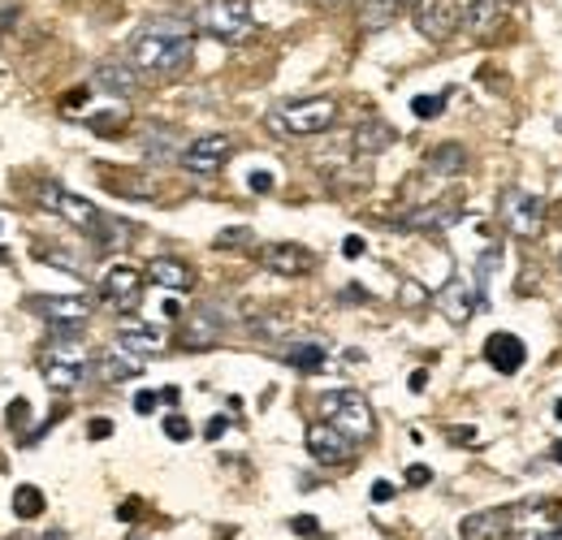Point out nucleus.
Returning a JSON list of instances; mask_svg holds the SVG:
<instances>
[{"label": "nucleus", "instance_id": "32", "mask_svg": "<svg viewBox=\"0 0 562 540\" xmlns=\"http://www.w3.org/2000/svg\"><path fill=\"white\" fill-rule=\"evenodd\" d=\"M165 437H169V441H187V437H191V424H187L182 415H165Z\"/></svg>", "mask_w": 562, "mask_h": 540}, {"label": "nucleus", "instance_id": "39", "mask_svg": "<svg viewBox=\"0 0 562 540\" xmlns=\"http://www.w3.org/2000/svg\"><path fill=\"white\" fill-rule=\"evenodd\" d=\"M476 437H481L476 428H450V441H454V446H472Z\"/></svg>", "mask_w": 562, "mask_h": 540}, {"label": "nucleus", "instance_id": "22", "mask_svg": "<svg viewBox=\"0 0 562 540\" xmlns=\"http://www.w3.org/2000/svg\"><path fill=\"white\" fill-rule=\"evenodd\" d=\"M117 346H126L131 355H156L160 346H165V338H160V329H151V325H139V320H122L117 325Z\"/></svg>", "mask_w": 562, "mask_h": 540}, {"label": "nucleus", "instance_id": "11", "mask_svg": "<svg viewBox=\"0 0 562 540\" xmlns=\"http://www.w3.org/2000/svg\"><path fill=\"white\" fill-rule=\"evenodd\" d=\"M143 281H147V272L131 269V265H113V269L100 277V294H104L117 312H135L143 299Z\"/></svg>", "mask_w": 562, "mask_h": 540}, {"label": "nucleus", "instance_id": "5", "mask_svg": "<svg viewBox=\"0 0 562 540\" xmlns=\"http://www.w3.org/2000/svg\"><path fill=\"white\" fill-rule=\"evenodd\" d=\"M502 225H506V234L532 243V238L541 234V225H546V200L532 195V191L510 187V191L502 195Z\"/></svg>", "mask_w": 562, "mask_h": 540}, {"label": "nucleus", "instance_id": "38", "mask_svg": "<svg viewBox=\"0 0 562 540\" xmlns=\"http://www.w3.org/2000/svg\"><path fill=\"white\" fill-rule=\"evenodd\" d=\"M87 432H91V441H104V437H113V424H109V419H91Z\"/></svg>", "mask_w": 562, "mask_h": 540}, {"label": "nucleus", "instance_id": "28", "mask_svg": "<svg viewBox=\"0 0 562 540\" xmlns=\"http://www.w3.org/2000/svg\"><path fill=\"white\" fill-rule=\"evenodd\" d=\"M441 109H446V95H416V100H412V113H416L420 122L441 117Z\"/></svg>", "mask_w": 562, "mask_h": 540}, {"label": "nucleus", "instance_id": "40", "mask_svg": "<svg viewBox=\"0 0 562 540\" xmlns=\"http://www.w3.org/2000/svg\"><path fill=\"white\" fill-rule=\"evenodd\" d=\"M390 497H394V484H390V480H376V484H372V502L381 506V502H390Z\"/></svg>", "mask_w": 562, "mask_h": 540}, {"label": "nucleus", "instance_id": "16", "mask_svg": "<svg viewBox=\"0 0 562 540\" xmlns=\"http://www.w3.org/2000/svg\"><path fill=\"white\" fill-rule=\"evenodd\" d=\"M437 307L446 312V320H450V325H463L472 312H481L476 290H472V281H463V277H454L450 285H441V290H437Z\"/></svg>", "mask_w": 562, "mask_h": 540}, {"label": "nucleus", "instance_id": "31", "mask_svg": "<svg viewBox=\"0 0 562 540\" xmlns=\"http://www.w3.org/2000/svg\"><path fill=\"white\" fill-rule=\"evenodd\" d=\"M290 532L316 540V537H321V524H316V515H294V519H290Z\"/></svg>", "mask_w": 562, "mask_h": 540}, {"label": "nucleus", "instance_id": "14", "mask_svg": "<svg viewBox=\"0 0 562 540\" xmlns=\"http://www.w3.org/2000/svg\"><path fill=\"white\" fill-rule=\"evenodd\" d=\"M459 221H463V207H454V203H424V207H412V212L398 216V225H403V229H416V234L450 229V225H459Z\"/></svg>", "mask_w": 562, "mask_h": 540}, {"label": "nucleus", "instance_id": "7", "mask_svg": "<svg viewBox=\"0 0 562 540\" xmlns=\"http://www.w3.org/2000/svg\"><path fill=\"white\" fill-rule=\"evenodd\" d=\"M307 454L316 459V463H325V468H342V463H351L355 459V437H347L338 424H329V419H316V424H307Z\"/></svg>", "mask_w": 562, "mask_h": 540}, {"label": "nucleus", "instance_id": "21", "mask_svg": "<svg viewBox=\"0 0 562 540\" xmlns=\"http://www.w3.org/2000/svg\"><path fill=\"white\" fill-rule=\"evenodd\" d=\"M424 169L432 178H459V173H468V147L463 143H441L424 156Z\"/></svg>", "mask_w": 562, "mask_h": 540}, {"label": "nucleus", "instance_id": "25", "mask_svg": "<svg viewBox=\"0 0 562 540\" xmlns=\"http://www.w3.org/2000/svg\"><path fill=\"white\" fill-rule=\"evenodd\" d=\"M325 355H329V350H325L321 341H294V346L281 350V359H285L290 368H299V372H316V368L325 363Z\"/></svg>", "mask_w": 562, "mask_h": 540}, {"label": "nucleus", "instance_id": "15", "mask_svg": "<svg viewBox=\"0 0 562 540\" xmlns=\"http://www.w3.org/2000/svg\"><path fill=\"white\" fill-rule=\"evenodd\" d=\"M459 540H510V506L468 515L459 524Z\"/></svg>", "mask_w": 562, "mask_h": 540}, {"label": "nucleus", "instance_id": "9", "mask_svg": "<svg viewBox=\"0 0 562 540\" xmlns=\"http://www.w3.org/2000/svg\"><path fill=\"white\" fill-rule=\"evenodd\" d=\"M26 307L35 316H44L53 329H78L91 316V299L87 294H35V299H26Z\"/></svg>", "mask_w": 562, "mask_h": 540}, {"label": "nucleus", "instance_id": "19", "mask_svg": "<svg viewBox=\"0 0 562 540\" xmlns=\"http://www.w3.org/2000/svg\"><path fill=\"white\" fill-rule=\"evenodd\" d=\"M95 372H100V381H109V385L135 381V376H143V355H131L126 346H109V350L100 355Z\"/></svg>", "mask_w": 562, "mask_h": 540}, {"label": "nucleus", "instance_id": "13", "mask_svg": "<svg viewBox=\"0 0 562 540\" xmlns=\"http://www.w3.org/2000/svg\"><path fill=\"white\" fill-rule=\"evenodd\" d=\"M221 316H216V307H195L187 320H182V334L178 341L187 346V350H212V346H221Z\"/></svg>", "mask_w": 562, "mask_h": 540}, {"label": "nucleus", "instance_id": "35", "mask_svg": "<svg viewBox=\"0 0 562 540\" xmlns=\"http://www.w3.org/2000/svg\"><path fill=\"white\" fill-rule=\"evenodd\" d=\"M156 406H160V394H151V390H139V394H135V410H139V415H151Z\"/></svg>", "mask_w": 562, "mask_h": 540}, {"label": "nucleus", "instance_id": "30", "mask_svg": "<svg viewBox=\"0 0 562 540\" xmlns=\"http://www.w3.org/2000/svg\"><path fill=\"white\" fill-rule=\"evenodd\" d=\"M247 243H251V229H221L212 247H216V251H238V247H247Z\"/></svg>", "mask_w": 562, "mask_h": 540}, {"label": "nucleus", "instance_id": "41", "mask_svg": "<svg viewBox=\"0 0 562 540\" xmlns=\"http://www.w3.org/2000/svg\"><path fill=\"white\" fill-rule=\"evenodd\" d=\"M225 428H229V419H225V415H216V419H209L204 437H209V441H216V437H225Z\"/></svg>", "mask_w": 562, "mask_h": 540}, {"label": "nucleus", "instance_id": "20", "mask_svg": "<svg viewBox=\"0 0 562 540\" xmlns=\"http://www.w3.org/2000/svg\"><path fill=\"white\" fill-rule=\"evenodd\" d=\"M485 359H490L502 376H515V372L524 368L528 350H524V341L515 338V334H493V338L485 341Z\"/></svg>", "mask_w": 562, "mask_h": 540}, {"label": "nucleus", "instance_id": "27", "mask_svg": "<svg viewBox=\"0 0 562 540\" xmlns=\"http://www.w3.org/2000/svg\"><path fill=\"white\" fill-rule=\"evenodd\" d=\"M44 493H40V484H18L13 488V519H40L44 515Z\"/></svg>", "mask_w": 562, "mask_h": 540}, {"label": "nucleus", "instance_id": "26", "mask_svg": "<svg viewBox=\"0 0 562 540\" xmlns=\"http://www.w3.org/2000/svg\"><path fill=\"white\" fill-rule=\"evenodd\" d=\"M394 138H398V135H394L385 122H363V126L355 131V151H363V156H376V151H385Z\"/></svg>", "mask_w": 562, "mask_h": 540}, {"label": "nucleus", "instance_id": "23", "mask_svg": "<svg viewBox=\"0 0 562 540\" xmlns=\"http://www.w3.org/2000/svg\"><path fill=\"white\" fill-rule=\"evenodd\" d=\"M497 18H502V4H497V0H468V9H463V31L485 40L493 26H497Z\"/></svg>", "mask_w": 562, "mask_h": 540}, {"label": "nucleus", "instance_id": "49", "mask_svg": "<svg viewBox=\"0 0 562 540\" xmlns=\"http://www.w3.org/2000/svg\"><path fill=\"white\" fill-rule=\"evenodd\" d=\"M559 265H562V260H559Z\"/></svg>", "mask_w": 562, "mask_h": 540}, {"label": "nucleus", "instance_id": "24", "mask_svg": "<svg viewBox=\"0 0 562 540\" xmlns=\"http://www.w3.org/2000/svg\"><path fill=\"white\" fill-rule=\"evenodd\" d=\"M40 368H44V381L57 390V394H70L78 390L82 381H87V368H78V363H57V359H40Z\"/></svg>", "mask_w": 562, "mask_h": 540}, {"label": "nucleus", "instance_id": "48", "mask_svg": "<svg viewBox=\"0 0 562 540\" xmlns=\"http://www.w3.org/2000/svg\"><path fill=\"white\" fill-rule=\"evenodd\" d=\"M394 4H403V0H394Z\"/></svg>", "mask_w": 562, "mask_h": 540}, {"label": "nucleus", "instance_id": "33", "mask_svg": "<svg viewBox=\"0 0 562 540\" xmlns=\"http://www.w3.org/2000/svg\"><path fill=\"white\" fill-rule=\"evenodd\" d=\"M26 415H31V403H26V398H13V403H9V428H22Z\"/></svg>", "mask_w": 562, "mask_h": 540}, {"label": "nucleus", "instance_id": "47", "mask_svg": "<svg viewBox=\"0 0 562 540\" xmlns=\"http://www.w3.org/2000/svg\"><path fill=\"white\" fill-rule=\"evenodd\" d=\"M316 4H338V0H316Z\"/></svg>", "mask_w": 562, "mask_h": 540}, {"label": "nucleus", "instance_id": "12", "mask_svg": "<svg viewBox=\"0 0 562 540\" xmlns=\"http://www.w3.org/2000/svg\"><path fill=\"white\" fill-rule=\"evenodd\" d=\"M260 265L269 272H278V277H303V272L316 269V256L307 247H299V243H269L260 251Z\"/></svg>", "mask_w": 562, "mask_h": 540}, {"label": "nucleus", "instance_id": "36", "mask_svg": "<svg viewBox=\"0 0 562 540\" xmlns=\"http://www.w3.org/2000/svg\"><path fill=\"white\" fill-rule=\"evenodd\" d=\"M363 251H368V243H363V238H359V234H351V238H347V243H342V256H347V260H359V256H363Z\"/></svg>", "mask_w": 562, "mask_h": 540}, {"label": "nucleus", "instance_id": "4", "mask_svg": "<svg viewBox=\"0 0 562 540\" xmlns=\"http://www.w3.org/2000/svg\"><path fill=\"white\" fill-rule=\"evenodd\" d=\"M321 415H325L329 424H338L355 441H368V437L376 432L372 406H368V398H363L359 390H334V394H325V398H321Z\"/></svg>", "mask_w": 562, "mask_h": 540}, {"label": "nucleus", "instance_id": "10", "mask_svg": "<svg viewBox=\"0 0 562 540\" xmlns=\"http://www.w3.org/2000/svg\"><path fill=\"white\" fill-rule=\"evenodd\" d=\"M229 156H234V138L229 135H200L191 147H182V165H187V173H195V178L221 173V169L229 165Z\"/></svg>", "mask_w": 562, "mask_h": 540}, {"label": "nucleus", "instance_id": "46", "mask_svg": "<svg viewBox=\"0 0 562 540\" xmlns=\"http://www.w3.org/2000/svg\"><path fill=\"white\" fill-rule=\"evenodd\" d=\"M554 419H562V398L554 403Z\"/></svg>", "mask_w": 562, "mask_h": 540}, {"label": "nucleus", "instance_id": "17", "mask_svg": "<svg viewBox=\"0 0 562 540\" xmlns=\"http://www.w3.org/2000/svg\"><path fill=\"white\" fill-rule=\"evenodd\" d=\"M139 69L126 66V61H100L95 66V87L100 91H109V95H117V100H131L135 91H139Z\"/></svg>", "mask_w": 562, "mask_h": 540}, {"label": "nucleus", "instance_id": "44", "mask_svg": "<svg viewBox=\"0 0 562 540\" xmlns=\"http://www.w3.org/2000/svg\"><path fill=\"white\" fill-rule=\"evenodd\" d=\"M537 540H562V524H554V528H550L546 537H537Z\"/></svg>", "mask_w": 562, "mask_h": 540}, {"label": "nucleus", "instance_id": "18", "mask_svg": "<svg viewBox=\"0 0 562 540\" xmlns=\"http://www.w3.org/2000/svg\"><path fill=\"white\" fill-rule=\"evenodd\" d=\"M147 281H156V285L169 290V294H182V290L195 285V272H191L187 260H178V256H156V260L147 265Z\"/></svg>", "mask_w": 562, "mask_h": 540}, {"label": "nucleus", "instance_id": "2", "mask_svg": "<svg viewBox=\"0 0 562 540\" xmlns=\"http://www.w3.org/2000/svg\"><path fill=\"white\" fill-rule=\"evenodd\" d=\"M338 122V104L329 100V95H312V100H285L278 104L269 117H265V126L273 131V135H321V131H329Z\"/></svg>", "mask_w": 562, "mask_h": 540}, {"label": "nucleus", "instance_id": "42", "mask_svg": "<svg viewBox=\"0 0 562 540\" xmlns=\"http://www.w3.org/2000/svg\"><path fill=\"white\" fill-rule=\"evenodd\" d=\"M135 515H139V502H135V497H131V502H122L117 519H122V524H135Z\"/></svg>", "mask_w": 562, "mask_h": 540}, {"label": "nucleus", "instance_id": "1", "mask_svg": "<svg viewBox=\"0 0 562 540\" xmlns=\"http://www.w3.org/2000/svg\"><path fill=\"white\" fill-rule=\"evenodd\" d=\"M191 57H195V35L187 22H173V18L147 22L131 40V66L143 78H178L191 66Z\"/></svg>", "mask_w": 562, "mask_h": 540}, {"label": "nucleus", "instance_id": "3", "mask_svg": "<svg viewBox=\"0 0 562 540\" xmlns=\"http://www.w3.org/2000/svg\"><path fill=\"white\" fill-rule=\"evenodd\" d=\"M200 31L221 44H243L256 35V9L251 0H212L200 9Z\"/></svg>", "mask_w": 562, "mask_h": 540}, {"label": "nucleus", "instance_id": "8", "mask_svg": "<svg viewBox=\"0 0 562 540\" xmlns=\"http://www.w3.org/2000/svg\"><path fill=\"white\" fill-rule=\"evenodd\" d=\"M40 195H44V203H48L61 221H70L74 229H82V234H95L100 221H104V212H100L95 203L82 200V195H74V191H66V187H57V182H44Z\"/></svg>", "mask_w": 562, "mask_h": 540}, {"label": "nucleus", "instance_id": "29", "mask_svg": "<svg viewBox=\"0 0 562 540\" xmlns=\"http://www.w3.org/2000/svg\"><path fill=\"white\" fill-rule=\"evenodd\" d=\"M143 147H147V156H151V160H169V156H182V151L169 143V131H160V135H147V143H143Z\"/></svg>", "mask_w": 562, "mask_h": 540}, {"label": "nucleus", "instance_id": "6", "mask_svg": "<svg viewBox=\"0 0 562 540\" xmlns=\"http://www.w3.org/2000/svg\"><path fill=\"white\" fill-rule=\"evenodd\" d=\"M463 9H468V0H420L416 4V31L424 40L441 44V40L463 31Z\"/></svg>", "mask_w": 562, "mask_h": 540}, {"label": "nucleus", "instance_id": "43", "mask_svg": "<svg viewBox=\"0 0 562 540\" xmlns=\"http://www.w3.org/2000/svg\"><path fill=\"white\" fill-rule=\"evenodd\" d=\"M424 385H428V372H412V394H424Z\"/></svg>", "mask_w": 562, "mask_h": 540}, {"label": "nucleus", "instance_id": "37", "mask_svg": "<svg viewBox=\"0 0 562 540\" xmlns=\"http://www.w3.org/2000/svg\"><path fill=\"white\" fill-rule=\"evenodd\" d=\"M403 480H407V484H416V488H420V484H428V480H432V472H428V468H424V463H412V468H407V475H403Z\"/></svg>", "mask_w": 562, "mask_h": 540}, {"label": "nucleus", "instance_id": "34", "mask_svg": "<svg viewBox=\"0 0 562 540\" xmlns=\"http://www.w3.org/2000/svg\"><path fill=\"white\" fill-rule=\"evenodd\" d=\"M247 187H251L256 195H269V191H273V173H265V169H256V173L247 178Z\"/></svg>", "mask_w": 562, "mask_h": 540}, {"label": "nucleus", "instance_id": "45", "mask_svg": "<svg viewBox=\"0 0 562 540\" xmlns=\"http://www.w3.org/2000/svg\"><path fill=\"white\" fill-rule=\"evenodd\" d=\"M550 459H554V463H559V468H562V441H559V446H554V454H550Z\"/></svg>", "mask_w": 562, "mask_h": 540}]
</instances>
